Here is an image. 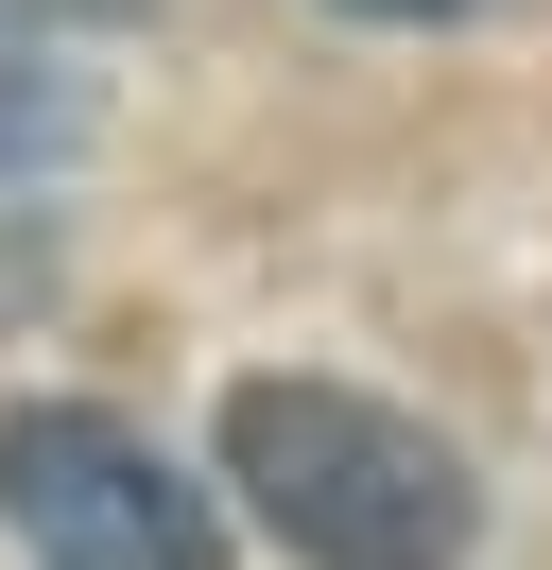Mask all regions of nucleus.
I'll list each match as a JSON object with an SVG mask.
<instances>
[{"instance_id":"2","label":"nucleus","mask_w":552,"mask_h":570,"mask_svg":"<svg viewBox=\"0 0 552 570\" xmlns=\"http://www.w3.org/2000/svg\"><path fill=\"white\" fill-rule=\"evenodd\" d=\"M0 535L34 570H225V501L103 397H18L0 415Z\"/></svg>"},{"instance_id":"3","label":"nucleus","mask_w":552,"mask_h":570,"mask_svg":"<svg viewBox=\"0 0 552 570\" xmlns=\"http://www.w3.org/2000/svg\"><path fill=\"white\" fill-rule=\"evenodd\" d=\"M0 18H138V0H0Z\"/></svg>"},{"instance_id":"1","label":"nucleus","mask_w":552,"mask_h":570,"mask_svg":"<svg viewBox=\"0 0 552 570\" xmlns=\"http://www.w3.org/2000/svg\"><path fill=\"white\" fill-rule=\"evenodd\" d=\"M225 484L294 570H466L483 484L432 415L363 381H241L225 397Z\"/></svg>"},{"instance_id":"4","label":"nucleus","mask_w":552,"mask_h":570,"mask_svg":"<svg viewBox=\"0 0 552 570\" xmlns=\"http://www.w3.org/2000/svg\"><path fill=\"white\" fill-rule=\"evenodd\" d=\"M345 18H466V0H345Z\"/></svg>"}]
</instances>
